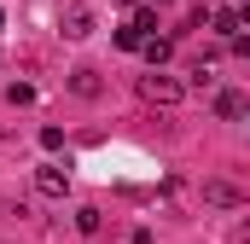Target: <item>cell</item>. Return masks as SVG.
<instances>
[{"mask_svg": "<svg viewBox=\"0 0 250 244\" xmlns=\"http://www.w3.org/2000/svg\"><path fill=\"white\" fill-rule=\"evenodd\" d=\"M140 99H146V105H163V111H175V105L187 99V81H175V76L151 70V76H140Z\"/></svg>", "mask_w": 250, "mask_h": 244, "instance_id": "cell-1", "label": "cell"}, {"mask_svg": "<svg viewBox=\"0 0 250 244\" xmlns=\"http://www.w3.org/2000/svg\"><path fill=\"white\" fill-rule=\"evenodd\" d=\"M35 192H41V198H64V192H70V169H64V163H41V169H35Z\"/></svg>", "mask_w": 250, "mask_h": 244, "instance_id": "cell-2", "label": "cell"}, {"mask_svg": "<svg viewBox=\"0 0 250 244\" xmlns=\"http://www.w3.org/2000/svg\"><path fill=\"white\" fill-rule=\"evenodd\" d=\"M59 29H64V41H87V35H93V12H87V6H64Z\"/></svg>", "mask_w": 250, "mask_h": 244, "instance_id": "cell-3", "label": "cell"}, {"mask_svg": "<svg viewBox=\"0 0 250 244\" xmlns=\"http://www.w3.org/2000/svg\"><path fill=\"white\" fill-rule=\"evenodd\" d=\"M134 53H146V64H151V70H163V64H169V53H175V35H146Z\"/></svg>", "mask_w": 250, "mask_h": 244, "instance_id": "cell-4", "label": "cell"}, {"mask_svg": "<svg viewBox=\"0 0 250 244\" xmlns=\"http://www.w3.org/2000/svg\"><path fill=\"white\" fill-rule=\"evenodd\" d=\"M209 29L227 41V35H239L245 29V6H221V12H209Z\"/></svg>", "mask_w": 250, "mask_h": 244, "instance_id": "cell-5", "label": "cell"}, {"mask_svg": "<svg viewBox=\"0 0 250 244\" xmlns=\"http://www.w3.org/2000/svg\"><path fill=\"white\" fill-rule=\"evenodd\" d=\"M245 111H250V105H245L239 87H221V93H215V117H221V122H239Z\"/></svg>", "mask_w": 250, "mask_h": 244, "instance_id": "cell-6", "label": "cell"}, {"mask_svg": "<svg viewBox=\"0 0 250 244\" xmlns=\"http://www.w3.org/2000/svg\"><path fill=\"white\" fill-rule=\"evenodd\" d=\"M204 203H215V209H239L245 198H239V186H227V181H209V186H204Z\"/></svg>", "mask_w": 250, "mask_h": 244, "instance_id": "cell-7", "label": "cell"}, {"mask_svg": "<svg viewBox=\"0 0 250 244\" xmlns=\"http://www.w3.org/2000/svg\"><path fill=\"white\" fill-rule=\"evenodd\" d=\"M70 93L76 99H99V70H70Z\"/></svg>", "mask_w": 250, "mask_h": 244, "instance_id": "cell-8", "label": "cell"}, {"mask_svg": "<svg viewBox=\"0 0 250 244\" xmlns=\"http://www.w3.org/2000/svg\"><path fill=\"white\" fill-rule=\"evenodd\" d=\"M128 23H134L140 35H157V12H151L146 0H134V18H128Z\"/></svg>", "mask_w": 250, "mask_h": 244, "instance_id": "cell-9", "label": "cell"}, {"mask_svg": "<svg viewBox=\"0 0 250 244\" xmlns=\"http://www.w3.org/2000/svg\"><path fill=\"white\" fill-rule=\"evenodd\" d=\"M99 227H105V221H99V209H93V203H82V209H76V233H82V239H93Z\"/></svg>", "mask_w": 250, "mask_h": 244, "instance_id": "cell-10", "label": "cell"}, {"mask_svg": "<svg viewBox=\"0 0 250 244\" xmlns=\"http://www.w3.org/2000/svg\"><path fill=\"white\" fill-rule=\"evenodd\" d=\"M29 99H35L29 81H12V87H6V105H29Z\"/></svg>", "mask_w": 250, "mask_h": 244, "instance_id": "cell-11", "label": "cell"}, {"mask_svg": "<svg viewBox=\"0 0 250 244\" xmlns=\"http://www.w3.org/2000/svg\"><path fill=\"white\" fill-rule=\"evenodd\" d=\"M41 145H47V151H64V128H59V122L41 128Z\"/></svg>", "mask_w": 250, "mask_h": 244, "instance_id": "cell-12", "label": "cell"}, {"mask_svg": "<svg viewBox=\"0 0 250 244\" xmlns=\"http://www.w3.org/2000/svg\"><path fill=\"white\" fill-rule=\"evenodd\" d=\"M140 41H146V35H140V29H134V23H123V29H117V47H123V53H134V47H140Z\"/></svg>", "mask_w": 250, "mask_h": 244, "instance_id": "cell-13", "label": "cell"}, {"mask_svg": "<svg viewBox=\"0 0 250 244\" xmlns=\"http://www.w3.org/2000/svg\"><path fill=\"white\" fill-rule=\"evenodd\" d=\"M0 23H6V12H0Z\"/></svg>", "mask_w": 250, "mask_h": 244, "instance_id": "cell-14", "label": "cell"}, {"mask_svg": "<svg viewBox=\"0 0 250 244\" xmlns=\"http://www.w3.org/2000/svg\"><path fill=\"white\" fill-rule=\"evenodd\" d=\"M123 6H134V0H123Z\"/></svg>", "mask_w": 250, "mask_h": 244, "instance_id": "cell-15", "label": "cell"}]
</instances>
